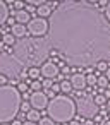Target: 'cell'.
I'll return each instance as SVG.
<instances>
[{
    "label": "cell",
    "mask_w": 110,
    "mask_h": 125,
    "mask_svg": "<svg viewBox=\"0 0 110 125\" xmlns=\"http://www.w3.org/2000/svg\"><path fill=\"white\" fill-rule=\"evenodd\" d=\"M48 24L50 43L67 63L89 67L110 55V22L93 4L65 0Z\"/></svg>",
    "instance_id": "6da1fadb"
},
{
    "label": "cell",
    "mask_w": 110,
    "mask_h": 125,
    "mask_svg": "<svg viewBox=\"0 0 110 125\" xmlns=\"http://www.w3.org/2000/svg\"><path fill=\"white\" fill-rule=\"evenodd\" d=\"M23 96L14 86H0V123H9L17 118L21 111Z\"/></svg>",
    "instance_id": "7a4b0ae2"
},
{
    "label": "cell",
    "mask_w": 110,
    "mask_h": 125,
    "mask_svg": "<svg viewBox=\"0 0 110 125\" xmlns=\"http://www.w3.org/2000/svg\"><path fill=\"white\" fill-rule=\"evenodd\" d=\"M47 113L55 123H69L71 120H74V115L77 113V106L76 101L67 94H57L55 98L50 99Z\"/></svg>",
    "instance_id": "3957f363"
},
{
    "label": "cell",
    "mask_w": 110,
    "mask_h": 125,
    "mask_svg": "<svg viewBox=\"0 0 110 125\" xmlns=\"http://www.w3.org/2000/svg\"><path fill=\"white\" fill-rule=\"evenodd\" d=\"M23 70H24V62L21 58L11 53H0V74L2 75L19 81V75Z\"/></svg>",
    "instance_id": "277c9868"
},
{
    "label": "cell",
    "mask_w": 110,
    "mask_h": 125,
    "mask_svg": "<svg viewBox=\"0 0 110 125\" xmlns=\"http://www.w3.org/2000/svg\"><path fill=\"white\" fill-rule=\"evenodd\" d=\"M77 106V113L84 118H95L96 116V111H98V104L95 103L93 98H88L86 94L79 98V101L76 103Z\"/></svg>",
    "instance_id": "5b68a950"
},
{
    "label": "cell",
    "mask_w": 110,
    "mask_h": 125,
    "mask_svg": "<svg viewBox=\"0 0 110 125\" xmlns=\"http://www.w3.org/2000/svg\"><path fill=\"white\" fill-rule=\"evenodd\" d=\"M48 29H50V24L43 17H33L28 22V33L31 36H35V38H40V36L48 34Z\"/></svg>",
    "instance_id": "8992f818"
},
{
    "label": "cell",
    "mask_w": 110,
    "mask_h": 125,
    "mask_svg": "<svg viewBox=\"0 0 110 125\" xmlns=\"http://www.w3.org/2000/svg\"><path fill=\"white\" fill-rule=\"evenodd\" d=\"M29 103H31V108L33 110H47L48 108V103H50V98L47 96L45 91H33L31 93V98H29Z\"/></svg>",
    "instance_id": "52a82bcc"
},
{
    "label": "cell",
    "mask_w": 110,
    "mask_h": 125,
    "mask_svg": "<svg viewBox=\"0 0 110 125\" xmlns=\"http://www.w3.org/2000/svg\"><path fill=\"white\" fill-rule=\"evenodd\" d=\"M40 69H41V75H43L45 79H55V77H59V74H60L59 65L53 63V62H43Z\"/></svg>",
    "instance_id": "ba28073f"
},
{
    "label": "cell",
    "mask_w": 110,
    "mask_h": 125,
    "mask_svg": "<svg viewBox=\"0 0 110 125\" xmlns=\"http://www.w3.org/2000/svg\"><path fill=\"white\" fill-rule=\"evenodd\" d=\"M71 84H72V89H76V91H83V89L88 86V82H86V75H84V74H79V72L72 74V77H71Z\"/></svg>",
    "instance_id": "9c48e42d"
},
{
    "label": "cell",
    "mask_w": 110,
    "mask_h": 125,
    "mask_svg": "<svg viewBox=\"0 0 110 125\" xmlns=\"http://www.w3.org/2000/svg\"><path fill=\"white\" fill-rule=\"evenodd\" d=\"M12 16H14L16 22H19V24H28V22L31 21L29 12H28L26 9H23V10H14V12H12Z\"/></svg>",
    "instance_id": "30bf717a"
},
{
    "label": "cell",
    "mask_w": 110,
    "mask_h": 125,
    "mask_svg": "<svg viewBox=\"0 0 110 125\" xmlns=\"http://www.w3.org/2000/svg\"><path fill=\"white\" fill-rule=\"evenodd\" d=\"M11 33L16 36V38H24L28 34V26L26 24H19V22H14L12 28H11Z\"/></svg>",
    "instance_id": "8fae6325"
},
{
    "label": "cell",
    "mask_w": 110,
    "mask_h": 125,
    "mask_svg": "<svg viewBox=\"0 0 110 125\" xmlns=\"http://www.w3.org/2000/svg\"><path fill=\"white\" fill-rule=\"evenodd\" d=\"M7 21H9V5L4 0H0V26L5 24Z\"/></svg>",
    "instance_id": "7c38bea8"
},
{
    "label": "cell",
    "mask_w": 110,
    "mask_h": 125,
    "mask_svg": "<svg viewBox=\"0 0 110 125\" xmlns=\"http://www.w3.org/2000/svg\"><path fill=\"white\" fill-rule=\"evenodd\" d=\"M52 7L48 5V4H43V5H40V7H36V16L38 17H43V19H47V17H50L52 16Z\"/></svg>",
    "instance_id": "4fadbf2b"
},
{
    "label": "cell",
    "mask_w": 110,
    "mask_h": 125,
    "mask_svg": "<svg viewBox=\"0 0 110 125\" xmlns=\"http://www.w3.org/2000/svg\"><path fill=\"white\" fill-rule=\"evenodd\" d=\"M26 120H29V122H40L41 120V113L38 111V110H29L28 113H26Z\"/></svg>",
    "instance_id": "5bb4252c"
},
{
    "label": "cell",
    "mask_w": 110,
    "mask_h": 125,
    "mask_svg": "<svg viewBox=\"0 0 110 125\" xmlns=\"http://www.w3.org/2000/svg\"><path fill=\"white\" fill-rule=\"evenodd\" d=\"M28 79H31V81H36V79H40L41 77V69H38V67H29V70H28Z\"/></svg>",
    "instance_id": "9a60e30c"
},
{
    "label": "cell",
    "mask_w": 110,
    "mask_h": 125,
    "mask_svg": "<svg viewBox=\"0 0 110 125\" xmlns=\"http://www.w3.org/2000/svg\"><path fill=\"white\" fill-rule=\"evenodd\" d=\"M2 43L7 45V46H12V45H16V36H14L12 33L4 34V36H2Z\"/></svg>",
    "instance_id": "2e32d148"
},
{
    "label": "cell",
    "mask_w": 110,
    "mask_h": 125,
    "mask_svg": "<svg viewBox=\"0 0 110 125\" xmlns=\"http://www.w3.org/2000/svg\"><path fill=\"white\" fill-rule=\"evenodd\" d=\"M28 81H29V87H31L33 91H43V84H41V81H40V79H36V81L28 79Z\"/></svg>",
    "instance_id": "e0dca14e"
},
{
    "label": "cell",
    "mask_w": 110,
    "mask_h": 125,
    "mask_svg": "<svg viewBox=\"0 0 110 125\" xmlns=\"http://www.w3.org/2000/svg\"><path fill=\"white\" fill-rule=\"evenodd\" d=\"M17 91H19L21 94H23V93H28V91H29V81H19Z\"/></svg>",
    "instance_id": "ac0fdd59"
},
{
    "label": "cell",
    "mask_w": 110,
    "mask_h": 125,
    "mask_svg": "<svg viewBox=\"0 0 110 125\" xmlns=\"http://www.w3.org/2000/svg\"><path fill=\"white\" fill-rule=\"evenodd\" d=\"M60 91L65 93V94H69V93L72 91V84H71V81H62V82H60Z\"/></svg>",
    "instance_id": "d6986e66"
},
{
    "label": "cell",
    "mask_w": 110,
    "mask_h": 125,
    "mask_svg": "<svg viewBox=\"0 0 110 125\" xmlns=\"http://www.w3.org/2000/svg\"><path fill=\"white\" fill-rule=\"evenodd\" d=\"M93 99H95V103H96L98 106H105V104H107V101H108V98H107L105 94H96Z\"/></svg>",
    "instance_id": "ffe728a7"
},
{
    "label": "cell",
    "mask_w": 110,
    "mask_h": 125,
    "mask_svg": "<svg viewBox=\"0 0 110 125\" xmlns=\"http://www.w3.org/2000/svg\"><path fill=\"white\" fill-rule=\"evenodd\" d=\"M108 67H110V65H108V62H107V60H101V62H98V63H96V70H98V74H100V72H107V70H108Z\"/></svg>",
    "instance_id": "44dd1931"
},
{
    "label": "cell",
    "mask_w": 110,
    "mask_h": 125,
    "mask_svg": "<svg viewBox=\"0 0 110 125\" xmlns=\"http://www.w3.org/2000/svg\"><path fill=\"white\" fill-rule=\"evenodd\" d=\"M86 82H88V86H96L98 75L96 74H86Z\"/></svg>",
    "instance_id": "7402d4cb"
},
{
    "label": "cell",
    "mask_w": 110,
    "mask_h": 125,
    "mask_svg": "<svg viewBox=\"0 0 110 125\" xmlns=\"http://www.w3.org/2000/svg\"><path fill=\"white\" fill-rule=\"evenodd\" d=\"M108 82H110V81L107 79V75H98V82H96V86L103 89V87H108Z\"/></svg>",
    "instance_id": "603a6c76"
},
{
    "label": "cell",
    "mask_w": 110,
    "mask_h": 125,
    "mask_svg": "<svg viewBox=\"0 0 110 125\" xmlns=\"http://www.w3.org/2000/svg\"><path fill=\"white\" fill-rule=\"evenodd\" d=\"M28 5H33V7H40L43 4H47V0H24Z\"/></svg>",
    "instance_id": "cb8c5ba5"
},
{
    "label": "cell",
    "mask_w": 110,
    "mask_h": 125,
    "mask_svg": "<svg viewBox=\"0 0 110 125\" xmlns=\"http://www.w3.org/2000/svg\"><path fill=\"white\" fill-rule=\"evenodd\" d=\"M29 110H33V108H31V103H29V101H23V103H21V111H23V113H28Z\"/></svg>",
    "instance_id": "d4e9b609"
},
{
    "label": "cell",
    "mask_w": 110,
    "mask_h": 125,
    "mask_svg": "<svg viewBox=\"0 0 110 125\" xmlns=\"http://www.w3.org/2000/svg\"><path fill=\"white\" fill-rule=\"evenodd\" d=\"M38 125H55V122L48 116V118H45V116H41V120L38 122Z\"/></svg>",
    "instance_id": "484cf974"
},
{
    "label": "cell",
    "mask_w": 110,
    "mask_h": 125,
    "mask_svg": "<svg viewBox=\"0 0 110 125\" xmlns=\"http://www.w3.org/2000/svg\"><path fill=\"white\" fill-rule=\"evenodd\" d=\"M24 5H26L24 0H16V2H14V9H16V10H23Z\"/></svg>",
    "instance_id": "4316f807"
},
{
    "label": "cell",
    "mask_w": 110,
    "mask_h": 125,
    "mask_svg": "<svg viewBox=\"0 0 110 125\" xmlns=\"http://www.w3.org/2000/svg\"><path fill=\"white\" fill-rule=\"evenodd\" d=\"M41 84H43V89H52V86H53L52 79H43V81H41Z\"/></svg>",
    "instance_id": "83f0119b"
},
{
    "label": "cell",
    "mask_w": 110,
    "mask_h": 125,
    "mask_svg": "<svg viewBox=\"0 0 110 125\" xmlns=\"http://www.w3.org/2000/svg\"><path fill=\"white\" fill-rule=\"evenodd\" d=\"M105 17H107V21L110 22V0H108V5L105 7Z\"/></svg>",
    "instance_id": "f1b7e54d"
},
{
    "label": "cell",
    "mask_w": 110,
    "mask_h": 125,
    "mask_svg": "<svg viewBox=\"0 0 110 125\" xmlns=\"http://www.w3.org/2000/svg\"><path fill=\"white\" fill-rule=\"evenodd\" d=\"M5 84H9V77H5V75L0 74V86H5Z\"/></svg>",
    "instance_id": "f546056e"
},
{
    "label": "cell",
    "mask_w": 110,
    "mask_h": 125,
    "mask_svg": "<svg viewBox=\"0 0 110 125\" xmlns=\"http://www.w3.org/2000/svg\"><path fill=\"white\" fill-rule=\"evenodd\" d=\"M81 125H95V120H93V118H84Z\"/></svg>",
    "instance_id": "4dcf8cb0"
},
{
    "label": "cell",
    "mask_w": 110,
    "mask_h": 125,
    "mask_svg": "<svg viewBox=\"0 0 110 125\" xmlns=\"http://www.w3.org/2000/svg\"><path fill=\"white\" fill-rule=\"evenodd\" d=\"M45 93H47V96H48V98H50V99H52V98H55V96H57V93H53V91H52V89H47V91H45Z\"/></svg>",
    "instance_id": "1f68e13d"
},
{
    "label": "cell",
    "mask_w": 110,
    "mask_h": 125,
    "mask_svg": "<svg viewBox=\"0 0 110 125\" xmlns=\"http://www.w3.org/2000/svg\"><path fill=\"white\" fill-rule=\"evenodd\" d=\"M107 5H108V0H100V2H98V7H103L105 9Z\"/></svg>",
    "instance_id": "d6a6232c"
},
{
    "label": "cell",
    "mask_w": 110,
    "mask_h": 125,
    "mask_svg": "<svg viewBox=\"0 0 110 125\" xmlns=\"http://www.w3.org/2000/svg\"><path fill=\"white\" fill-rule=\"evenodd\" d=\"M52 91H53V93H59V91H60V84H53V86H52Z\"/></svg>",
    "instance_id": "836d02e7"
},
{
    "label": "cell",
    "mask_w": 110,
    "mask_h": 125,
    "mask_svg": "<svg viewBox=\"0 0 110 125\" xmlns=\"http://www.w3.org/2000/svg\"><path fill=\"white\" fill-rule=\"evenodd\" d=\"M23 125H38L36 122H29V120H26V122H23Z\"/></svg>",
    "instance_id": "e575fe53"
},
{
    "label": "cell",
    "mask_w": 110,
    "mask_h": 125,
    "mask_svg": "<svg viewBox=\"0 0 110 125\" xmlns=\"http://www.w3.org/2000/svg\"><path fill=\"white\" fill-rule=\"evenodd\" d=\"M67 125H81V123H79V122H77V120H71V122H69V123H67Z\"/></svg>",
    "instance_id": "d590c367"
},
{
    "label": "cell",
    "mask_w": 110,
    "mask_h": 125,
    "mask_svg": "<svg viewBox=\"0 0 110 125\" xmlns=\"http://www.w3.org/2000/svg\"><path fill=\"white\" fill-rule=\"evenodd\" d=\"M62 72H64V74H69V72H71V69H69V67H64V69H62Z\"/></svg>",
    "instance_id": "8d00e7d4"
},
{
    "label": "cell",
    "mask_w": 110,
    "mask_h": 125,
    "mask_svg": "<svg viewBox=\"0 0 110 125\" xmlns=\"http://www.w3.org/2000/svg\"><path fill=\"white\" fill-rule=\"evenodd\" d=\"M11 125H23V123H21L19 120H12V123H11Z\"/></svg>",
    "instance_id": "74e56055"
},
{
    "label": "cell",
    "mask_w": 110,
    "mask_h": 125,
    "mask_svg": "<svg viewBox=\"0 0 110 125\" xmlns=\"http://www.w3.org/2000/svg\"><path fill=\"white\" fill-rule=\"evenodd\" d=\"M105 75H107V79H108V81H110V67H108V70H107V72H105Z\"/></svg>",
    "instance_id": "f35d334b"
},
{
    "label": "cell",
    "mask_w": 110,
    "mask_h": 125,
    "mask_svg": "<svg viewBox=\"0 0 110 125\" xmlns=\"http://www.w3.org/2000/svg\"><path fill=\"white\" fill-rule=\"evenodd\" d=\"M88 2H89V4H98L100 0H88Z\"/></svg>",
    "instance_id": "ab89813d"
},
{
    "label": "cell",
    "mask_w": 110,
    "mask_h": 125,
    "mask_svg": "<svg viewBox=\"0 0 110 125\" xmlns=\"http://www.w3.org/2000/svg\"><path fill=\"white\" fill-rule=\"evenodd\" d=\"M14 2L16 0H5V4H12V5H14Z\"/></svg>",
    "instance_id": "60d3db41"
},
{
    "label": "cell",
    "mask_w": 110,
    "mask_h": 125,
    "mask_svg": "<svg viewBox=\"0 0 110 125\" xmlns=\"http://www.w3.org/2000/svg\"><path fill=\"white\" fill-rule=\"evenodd\" d=\"M103 125H110V120H108V118H107V120H105V122H103Z\"/></svg>",
    "instance_id": "b9f144b4"
},
{
    "label": "cell",
    "mask_w": 110,
    "mask_h": 125,
    "mask_svg": "<svg viewBox=\"0 0 110 125\" xmlns=\"http://www.w3.org/2000/svg\"><path fill=\"white\" fill-rule=\"evenodd\" d=\"M107 108L110 110V98H108V101H107Z\"/></svg>",
    "instance_id": "7bdbcfd3"
},
{
    "label": "cell",
    "mask_w": 110,
    "mask_h": 125,
    "mask_svg": "<svg viewBox=\"0 0 110 125\" xmlns=\"http://www.w3.org/2000/svg\"><path fill=\"white\" fill-rule=\"evenodd\" d=\"M107 118H108V120H110V110H108V115H107Z\"/></svg>",
    "instance_id": "ee69618b"
},
{
    "label": "cell",
    "mask_w": 110,
    "mask_h": 125,
    "mask_svg": "<svg viewBox=\"0 0 110 125\" xmlns=\"http://www.w3.org/2000/svg\"><path fill=\"white\" fill-rule=\"evenodd\" d=\"M0 125H11V123H0Z\"/></svg>",
    "instance_id": "f6af8a7d"
},
{
    "label": "cell",
    "mask_w": 110,
    "mask_h": 125,
    "mask_svg": "<svg viewBox=\"0 0 110 125\" xmlns=\"http://www.w3.org/2000/svg\"><path fill=\"white\" fill-rule=\"evenodd\" d=\"M59 2H62V4H64V2H65V0H59Z\"/></svg>",
    "instance_id": "bcb514c9"
},
{
    "label": "cell",
    "mask_w": 110,
    "mask_h": 125,
    "mask_svg": "<svg viewBox=\"0 0 110 125\" xmlns=\"http://www.w3.org/2000/svg\"><path fill=\"white\" fill-rule=\"evenodd\" d=\"M74 2H81V0H74Z\"/></svg>",
    "instance_id": "7dc6e473"
}]
</instances>
